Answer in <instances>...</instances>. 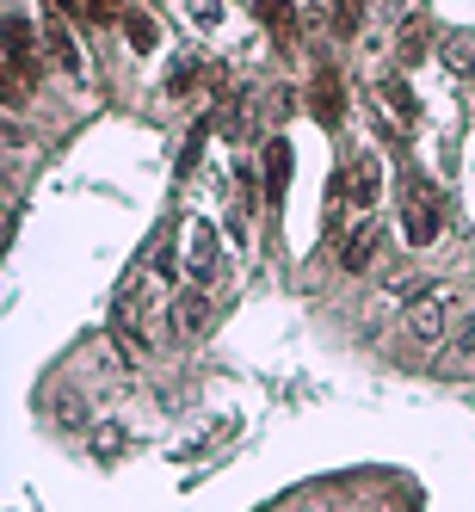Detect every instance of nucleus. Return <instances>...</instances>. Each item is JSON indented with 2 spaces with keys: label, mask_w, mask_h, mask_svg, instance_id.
Wrapping results in <instances>:
<instances>
[{
  "label": "nucleus",
  "mask_w": 475,
  "mask_h": 512,
  "mask_svg": "<svg viewBox=\"0 0 475 512\" xmlns=\"http://www.w3.org/2000/svg\"><path fill=\"white\" fill-rule=\"evenodd\" d=\"M438 229H445V198L426 173H401V235L414 247H432Z\"/></svg>",
  "instance_id": "f257e3e1"
},
{
  "label": "nucleus",
  "mask_w": 475,
  "mask_h": 512,
  "mask_svg": "<svg viewBox=\"0 0 475 512\" xmlns=\"http://www.w3.org/2000/svg\"><path fill=\"white\" fill-rule=\"evenodd\" d=\"M445 321H451V290H445V284H426L420 297H408V334H414L420 346L445 340Z\"/></svg>",
  "instance_id": "f03ea898"
},
{
  "label": "nucleus",
  "mask_w": 475,
  "mask_h": 512,
  "mask_svg": "<svg viewBox=\"0 0 475 512\" xmlns=\"http://www.w3.org/2000/svg\"><path fill=\"white\" fill-rule=\"evenodd\" d=\"M7 68H13V93H31L38 87V50H31V19H7Z\"/></svg>",
  "instance_id": "7ed1b4c3"
},
{
  "label": "nucleus",
  "mask_w": 475,
  "mask_h": 512,
  "mask_svg": "<svg viewBox=\"0 0 475 512\" xmlns=\"http://www.w3.org/2000/svg\"><path fill=\"white\" fill-rule=\"evenodd\" d=\"M186 272L198 278V284H210L216 272H223V235H216V223H192V235H186Z\"/></svg>",
  "instance_id": "20e7f679"
},
{
  "label": "nucleus",
  "mask_w": 475,
  "mask_h": 512,
  "mask_svg": "<svg viewBox=\"0 0 475 512\" xmlns=\"http://www.w3.org/2000/svg\"><path fill=\"white\" fill-rule=\"evenodd\" d=\"M340 179H346V192H352V210H377V198H383V161L371 149H358Z\"/></svg>",
  "instance_id": "39448f33"
},
{
  "label": "nucleus",
  "mask_w": 475,
  "mask_h": 512,
  "mask_svg": "<svg viewBox=\"0 0 475 512\" xmlns=\"http://www.w3.org/2000/svg\"><path fill=\"white\" fill-rule=\"evenodd\" d=\"M377 247H383V223H377L371 210H358V229L340 241V266H346V272H364V266L377 260Z\"/></svg>",
  "instance_id": "423d86ee"
},
{
  "label": "nucleus",
  "mask_w": 475,
  "mask_h": 512,
  "mask_svg": "<svg viewBox=\"0 0 475 512\" xmlns=\"http://www.w3.org/2000/svg\"><path fill=\"white\" fill-rule=\"evenodd\" d=\"M309 105H315V118L334 130L346 118V87H340V68H315V87H309Z\"/></svg>",
  "instance_id": "0eeeda50"
},
{
  "label": "nucleus",
  "mask_w": 475,
  "mask_h": 512,
  "mask_svg": "<svg viewBox=\"0 0 475 512\" xmlns=\"http://www.w3.org/2000/svg\"><path fill=\"white\" fill-rule=\"evenodd\" d=\"M284 192H290V142L272 136V142H266V198L284 204Z\"/></svg>",
  "instance_id": "6e6552de"
},
{
  "label": "nucleus",
  "mask_w": 475,
  "mask_h": 512,
  "mask_svg": "<svg viewBox=\"0 0 475 512\" xmlns=\"http://www.w3.org/2000/svg\"><path fill=\"white\" fill-rule=\"evenodd\" d=\"M253 19H260L278 44L297 38V7H290V0H253Z\"/></svg>",
  "instance_id": "1a4fd4ad"
},
{
  "label": "nucleus",
  "mask_w": 475,
  "mask_h": 512,
  "mask_svg": "<svg viewBox=\"0 0 475 512\" xmlns=\"http://www.w3.org/2000/svg\"><path fill=\"white\" fill-rule=\"evenodd\" d=\"M173 315H179V334H204V327H210V297H204V284L186 290V297L173 303Z\"/></svg>",
  "instance_id": "9d476101"
},
{
  "label": "nucleus",
  "mask_w": 475,
  "mask_h": 512,
  "mask_svg": "<svg viewBox=\"0 0 475 512\" xmlns=\"http://www.w3.org/2000/svg\"><path fill=\"white\" fill-rule=\"evenodd\" d=\"M451 364H475V309L451 327V340H445V371Z\"/></svg>",
  "instance_id": "9b49d317"
},
{
  "label": "nucleus",
  "mask_w": 475,
  "mask_h": 512,
  "mask_svg": "<svg viewBox=\"0 0 475 512\" xmlns=\"http://www.w3.org/2000/svg\"><path fill=\"white\" fill-rule=\"evenodd\" d=\"M50 56H56L62 75H81V44L68 38V25H56V13H50Z\"/></svg>",
  "instance_id": "f8f14e48"
},
{
  "label": "nucleus",
  "mask_w": 475,
  "mask_h": 512,
  "mask_svg": "<svg viewBox=\"0 0 475 512\" xmlns=\"http://www.w3.org/2000/svg\"><path fill=\"white\" fill-rule=\"evenodd\" d=\"M383 105H389L401 124H414V118H420V99H414V87L401 81V75H389V81H383Z\"/></svg>",
  "instance_id": "ddd939ff"
},
{
  "label": "nucleus",
  "mask_w": 475,
  "mask_h": 512,
  "mask_svg": "<svg viewBox=\"0 0 475 512\" xmlns=\"http://www.w3.org/2000/svg\"><path fill=\"white\" fill-rule=\"evenodd\" d=\"M364 31V0H334V38H358Z\"/></svg>",
  "instance_id": "4468645a"
},
{
  "label": "nucleus",
  "mask_w": 475,
  "mask_h": 512,
  "mask_svg": "<svg viewBox=\"0 0 475 512\" xmlns=\"http://www.w3.org/2000/svg\"><path fill=\"white\" fill-rule=\"evenodd\" d=\"M124 38H130V50H155V19L149 13H124Z\"/></svg>",
  "instance_id": "2eb2a0df"
},
{
  "label": "nucleus",
  "mask_w": 475,
  "mask_h": 512,
  "mask_svg": "<svg viewBox=\"0 0 475 512\" xmlns=\"http://www.w3.org/2000/svg\"><path fill=\"white\" fill-rule=\"evenodd\" d=\"M81 13H87L93 25H112V19H118V0H81Z\"/></svg>",
  "instance_id": "dca6fc26"
},
{
  "label": "nucleus",
  "mask_w": 475,
  "mask_h": 512,
  "mask_svg": "<svg viewBox=\"0 0 475 512\" xmlns=\"http://www.w3.org/2000/svg\"><path fill=\"white\" fill-rule=\"evenodd\" d=\"M420 50H426V31L414 25V31H408V38H401V62H420Z\"/></svg>",
  "instance_id": "f3484780"
},
{
  "label": "nucleus",
  "mask_w": 475,
  "mask_h": 512,
  "mask_svg": "<svg viewBox=\"0 0 475 512\" xmlns=\"http://www.w3.org/2000/svg\"><path fill=\"white\" fill-rule=\"evenodd\" d=\"M192 81H198V62H179V68H173V81H167V87H173V93H186Z\"/></svg>",
  "instance_id": "a211bd4d"
},
{
  "label": "nucleus",
  "mask_w": 475,
  "mask_h": 512,
  "mask_svg": "<svg viewBox=\"0 0 475 512\" xmlns=\"http://www.w3.org/2000/svg\"><path fill=\"white\" fill-rule=\"evenodd\" d=\"M192 19L198 25H216V19H223V7H216V0H192Z\"/></svg>",
  "instance_id": "6ab92c4d"
},
{
  "label": "nucleus",
  "mask_w": 475,
  "mask_h": 512,
  "mask_svg": "<svg viewBox=\"0 0 475 512\" xmlns=\"http://www.w3.org/2000/svg\"><path fill=\"white\" fill-rule=\"evenodd\" d=\"M383 7H395V13H401V0H383Z\"/></svg>",
  "instance_id": "aec40b11"
}]
</instances>
